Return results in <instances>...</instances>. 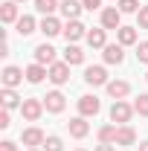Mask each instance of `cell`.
Instances as JSON below:
<instances>
[{"mask_svg":"<svg viewBox=\"0 0 148 151\" xmlns=\"http://www.w3.org/2000/svg\"><path fill=\"white\" fill-rule=\"evenodd\" d=\"M134 113H137L134 105H128L125 99H116V102L111 105V122H113V125H128Z\"/></svg>","mask_w":148,"mask_h":151,"instance_id":"6da1fadb","label":"cell"},{"mask_svg":"<svg viewBox=\"0 0 148 151\" xmlns=\"http://www.w3.org/2000/svg\"><path fill=\"white\" fill-rule=\"evenodd\" d=\"M44 111H47V108H44V99H35V96H32V99H23V105H20V116H23L26 122H38V119L44 116Z\"/></svg>","mask_w":148,"mask_h":151,"instance_id":"7a4b0ae2","label":"cell"},{"mask_svg":"<svg viewBox=\"0 0 148 151\" xmlns=\"http://www.w3.org/2000/svg\"><path fill=\"white\" fill-rule=\"evenodd\" d=\"M26 78V70H20V67H15V64H6L3 67V73H0V81H3V87H18L20 81Z\"/></svg>","mask_w":148,"mask_h":151,"instance_id":"3957f363","label":"cell"},{"mask_svg":"<svg viewBox=\"0 0 148 151\" xmlns=\"http://www.w3.org/2000/svg\"><path fill=\"white\" fill-rule=\"evenodd\" d=\"M84 81L90 84V87H108V70L102 67V64H93V67H87L84 70Z\"/></svg>","mask_w":148,"mask_h":151,"instance_id":"277c9868","label":"cell"},{"mask_svg":"<svg viewBox=\"0 0 148 151\" xmlns=\"http://www.w3.org/2000/svg\"><path fill=\"white\" fill-rule=\"evenodd\" d=\"M44 139H47V134L41 131L38 125H29V128H23V131H20V142H23V145H29V148H41V145H44Z\"/></svg>","mask_w":148,"mask_h":151,"instance_id":"5b68a950","label":"cell"},{"mask_svg":"<svg viewBox=\"0 0 148 151\" xmlns=\"http://www.w3.org/2000/svg\"><path fill=\"white\" fill-rule=\"evenodd\" d=\"M61 35L67 38V44H75V41L87 38V26H84L81 20H67V23H64V32H61Z\"/></svg>","mask_w":148,"mask_h":151,"instance_id":"8992f818","label":"cell"},{"mask_svg":"<svg viewBox=\"0 0 148 151\" xmlns=\"http://www.w3.org/2000/svg\"><path fill=\"white\" fill-rule=\"evenodd\" d=\"M50 81L61 87V84H67L70 81V64L67 61H55V64H50Z\"/></svg>","mask_w":148,"mask_h":151,"instance_id":"52a82bcc","label":"cell"},{"mask_svg":"<svg viewBox=\"0 0 148 151\" xmlns=\"http://www.w3.org/2000/svg\"><path fill=\"white\" fill-rule=\"evenodd\" d=\"M102 111V102L96 99V96H90V93H84V96H78V116H96V113Z\"/></svg>","mask_w":148,"mask_h":151,"instance_id":"ba28073f","label":"cell"},{"mask_svg":"<svg viewBox=\"0 0 148 151\" xmlns=\"http://www.w3.org/2000/svg\"><path fill=\"white\" fill-rule=\"evenodd\" d=\"M41 99H44L47 113H61L64 108H67V99H64V93H61V90H50V93L41 96Z\"/></svg>","mask_w":148,"mask_h":151,"instance_id":"9c48e42d","label":"cell"},{"mask_svg":"<svg viewBox=\"0 0 148 151\" xmlns=\"http://www.w3.org/2000/svg\"><path fill=\"white\" fill-rule=\"evenodd\" d=\"M55 52H58L55 47L44 41V44H38V47H35V52H32V55H35V61H38V64L50 67V64H55V61H58V58H55Z\"/></svg>","mask_w":148,"mask_h":151,"instance_id":"30bf717a","label":"cell"},{"mask_svg":"<svg viewBox=\"0 0 148 151\" xmlns=\"http://www.w3.org/2000/svg\"><path fill=\"white\" fill-rule=\"evenodd\" d=\"M99 20H102L105 29H119V26H122V12H119L116 6H105L102 15H99Z\"/></svg>","mask_w":148,"mask_h":151,"instance_id":"8fae6325","label":"cell"},{"mask_svg":"<svg viewBox=\"0 0 148 151\" xmlns=\"http://www.w3.org/2000/svg\"><path fill=\"white\" fill-rule=\"evenodd\" d=\"M87 47L90 50H105L108 47V29L105 26H96V29H87Z\"/></svg>","mask_w":148,"mask_h":151,"instance_id":"7c38bea8","label":"cell"},{"mask_svg":"<svg viewBox=\"0 0 148 151\" xmlns=\"http://www.w3.org/2000/svg\"><path fill=\"white\" fill-rule=\"evenodd\" d=\"M102 58H105V64H116V67H119V64L125 61V47H122L119 41H116V44H108V47L102 50Z\"/></svg>","mask_w":148,"mask_h":151,"instance_id":"4fadbf2b","label":"cell"},{"mask_svg":"<svg viewBox=\"0 0 148 151\" xmlns=\"http://www.w3.org/2000/svg\"><path fill=\"white\" fill-rule=\"evenodd\" d=\"M67 131L73 139H84L87 134H90V125H87V116H73L70 122H67Z\"/></svg>","mask_w":148,"mask_h":151,"instance_id":"5bb4252c","label":"cell"},{"mask_svg":"<svg viewBox=\"0 0 148 151\" xmlns=\"http://www.w3.org/2000/svg\"><path fill=\"white\" fill-rule=\"evenodd\" d=\"M38 32H44V38H55L64 32V26H61V20L55 15H47V18L41 20V26H38Z\"/></svg>","mask_w":148,"mask_h":151,"instance_id":"9a60e30c","label":"cell"},{"mask_svg":"<svg viewBox=\"0 0 148 151\" xmlns=\"http://www.w3.org/2000/svg\"><path fill=\"white\" fill-rule=\"evenodd\" d=\"M113 145H122V148L137 145V131H134L131 125H116V142H113Z\"/></svg>","mask_w":148,"mask_h":151,"instance_id":"2e32d148","label":"cell"},{"mask_svg":"<svg viewBox=\"0 0 148 151\" xmlns=\"http://www.w3.org/2000/svg\"><path fill=\"white\" fill-rule=\"evenodd\" d=\"M116 41H119L122 47H137V44H139L137 26H119V29H116Z\"/></svg>","mask_w":148,"mask_h":151,"instance_id":"e0dca14e","label":"cell"},{"mask_svg":"<svg viewBox=\"0 0 148 151\" xmlns=\"http://www.w3.org/2000/svg\"><path fill=\"white\" fill-rule=\"evenodd\" d=\"M105 90H108V96L116 102V99H125V96L131 93V84L125 81V78H113V81H108V87H105Z\"/></svg>","mask_w":148,"mask_h":151,"instance_id":"ac0fdd59","label":"cell"},{"mask_svg":"<svg viewBox=\"0 0 148 151\" xmlns=\"http://www.w3.org/2000/svg\"><path fill=\"white\" fill-rule=\"evenodd\" d=\"M44 78H50V67H44V64H38V61L26 67V81H29V84H41Z\"/></svg>","mask_w":148,"mask_h":151,"instance_id":"d6986e66","label":"cell"},{"mask_svg":"<svg viewBox=\"0 0 148 151\" xmlns=\"http://www.w3.org/2000/svg\"><path fill=\"white\" fill-rule=\"evenodd\" d=\"M38 26H41V23H35V18H32V15H20L18 23H15V29H18L20 38H26V35H32V32H38Z\"/></svg>","mask_w":148,"mask_h":151,"instance_id":"ffe728a7","label":"cell"},{"mask_svg":"<svg viewBox=\"0 0 148 151\" xmlns=\"http://www.w3.org/2000/svg\"><path fill=\"white\" fill-rule=\"evenodd\" d=\"M81 9H84V6H81V0H61V9H58V12H61L67 20H78Z\"/></svg>","mask_w":148,"mask_h":151,"instance_id":"44dd1931","label":"cell"},{"mask_svg":"<svg viewBox=\"0 0 148 151\" xmlns=\"http://www.w3.org/2000/svg\"><path fill=\"white\" fill-rule=\"evenodd\" d=\"M18 18H20L18 15V3H15V0H6V3L0 6V20L9 26V23H18Z\"/></svg>","mask_w":148,"mask_h":151,"instance_id":"7402d4cb","label":"cell"},{"mask_svg":"<svg viewBox=\"0 0 148 151\" xmlns=\"http://www.w3.org/2000/svg\"><path fill=\"white\" fill-rule=\"evenodd\" d=\"M64 61L75 67V64H84V50L78 47V44H67V50H64Z\"/></svg>","mask_w":148,"mask_h":151,"instance_id":"603a6c76","label":"cell"},{"mask_svg":"<svg viewBox=\"0 0 148 151\" xmlns=\"http://www.w3.org/2000/svg\"><path fill=\"white\" fill-rule=\"evenodd\" d=\"M0 99H3V108H6V111H15V108L23 105V102H20V96L15 93L12 87H3V90H0Z\"/></svg>","mask_w":148,"mask_h":151,"instance_id":"cb8c5ba5","label":"cell"},{"mask_svg":"<svg viewBox=\"0 0 148 151\" xmlns=\"http://www.w3.org/2000/svg\"><path fill=\"white\" fill-rule=\"evenodd\" d=\"M35 9L47 18V15H55L58 9H61V0H35Z\"/></svg>","mask_w":148,"mask_h":151,"instance_id":"d4e9b609","label":"cell"},{"mask_svg":"<svg viewBox=\"0 0 148 151\" xmlns=\"http://www.w3.org/2000/svg\"><path fill=\"white\" fill-rule=\"evenodd\" d=\"M116 9H119L122 15H137L142 6H139V0H116Z\"/></svg>","mask_w":148,"mask_h":151,"instance_id":"484cf974","label":"cell"},{"mask_svg":"<svg viewBox=\"0 0 148 151\" xmlns=\"http://www.w3.org/2000/svg\"><path fill=\"white\" fill-rule=\"evenodd\" d=\"M44 151H64V139L61 137H55V134H50L47 139H44V145H41Z\"/></svg>","mask_w":148,"mask_h":151,"instance_id":"4316f807","label":"cell"},{"mask_svg":"<svg viewBox=\"0 0 148 151\" xmlns=\"http://www.w3.org/2000/svg\"><path fill=\"white\" fill-rule=\"evenodd\" d=\"M99 142H116V125H102L99 128Z\"/></svg>","mask_w":148,"mask_h":151,"instance_id":"83f0119b","label":"cell"},{"mask_svg":"<svg viewBox=\"0 0 148 151\" xmlns=\"http://www.w3.org/2000/svg\"><path fill=\"white\" fill-rule=\"evenodd\" d=\"M134 111L139 113V116H148V93H139L134 99Z\"/></svg>","mask_w":148,"mask_h":151,"instance_id":"f1b7e54d","label":"cell"},{"mask_svg":"<svg viewBox=\"0 0 148 151\" xmlns=\"http://www.w3.org/2000/svg\"><path fill=\"white\" fill-rule=\"evenodd\" d=\"M137 61L139 64H148V41H139L137 44Z\"/></svg>","mask_w":148,"mask_h":151,"instance_id":"f546056e","label":"cell"},{"mask_svg":"<svg viewBox=\"0 0 148 151\" xmlns=\"http://www.w3.org/2000/svg\"><path fill=\"white\" fill-rule=\"evenodd\" d=\"M137 29H148V6L137 12Z\"/></svg>","mask_w":148,"mask_h":151,"instance_id":"4dcf8cb0","label":"cell"},{"mask_svg":"<svg viewBox=\"0 0 148 151\" xmlns=\"http://www.w3.org/2000/svg\"><path fill=\"white\" fill-rule=\"evenodd\" d=\"M81 6H84L87 12H99V9H102V0H81Z\"/></svg>","mask_w":148,"mask_h":151,"instance_id":"1f68e13d","label":"cell"},{"mask_svg":"<svg viewBox=\"0 0 148 151\" xmlns=\"http://www.w3.org/2000/svg\"><path fill=\"white\" fill-rule=\"evenodd\" d=\"M9 113H12V111H6V108L0 111V128H9V125H12V122H9V119H12Z\"/></svg>","mask_w":148,"mask_h":151,"instance_id":"d6a6232c","label":"cell"},{"mask_svg":"<svg viewBox=\"0 0 148 151\" xmlns=\"http://www.w3.org/2000/svg\"><path fill=\"white\" fill-rule=\"evenodd\" d=\"M0 151H18V145H15L12 139H3V142H0Z\"/></svg>","mask_w":148,"mask_h":151,"instance_id":"836d02e7","label":"cell"},{"mask_svg":"<svg viewBox=\"0 0 148 151\" xmlns=\"http://www.w3.org/2000/svg\"><path fill=\"white\" fill-rule=\"evenodd\" d=\"M96 151H116V148H113L111 142H99V145H96Z\"/></svg>","mask_w":148,"mask_h":151,"instance_id":"e575fe53","label":"cell"},{"mask_svg":"<svg viewBox=\"0 0 148 151\" xmlns=\"http://www.w3.org/2000/svg\"><path fill=\"white\" fill-rule=\"evenodd\" d=\"M139 151H148V139H142V142H139Z\"/></svg>","mask_w":148,"mask_h":151,"instance_id":"d590c367","label":"cell"},{"mask_svg":"<svg viewBox=\"0 0 148 151\" xmlns=\"http://www.w3.org/2000/svg\"><path fill=\"white\" fill-rule=\"evenodd\" d=\"M29 151H44V148H29Z\"/></svg>","mask_w":148,"mask_h":151,"instance_id":"8d00e7d4","label":"cell"},{"mask_svg":"<svg viewBox=\"0 0 148 151\" xmlns=\"http://www.w3.org/2000/svg\"><path fill=\"white\" fill-rule=\"evenodd\" d=\"M15 3H26V0H15Z\"/></svg>","mask_w":148,"mask_h":151,"instance_id":"74e56055","label":"cell"},{"mask_svg":"<svg viewBox=\"0 0 148 151\" xmlns=\"http://www.w3.org/2000/svg\"><path fill=\"white\" fill-rule=\"evenodd\" d=\"M75 151H87V148H75Z\"/></svg>","mask_w":148,"mask_h":151,"instance_id":"f35d334b","label":"cell"},{"mask_svg":"<svg viewBox=\"0 0 148 151\" xmlns=\"http://www.w3.org/2000/svg\"><path fill=\"white\" fill-rule=\"evenodd\" d=\"M145 81H148V73H145Z\"/></svg>","mask_w":148,"mask_h":151,"instance_id":"ab89813d","label":"cell"}]
</instances>
